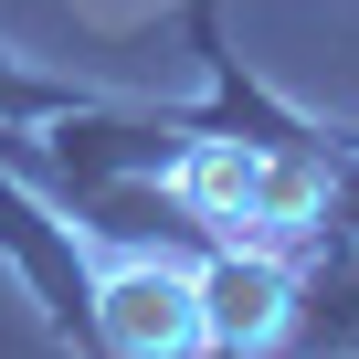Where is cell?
<instances>
[{
    "label": "cell",
    "mask_w": 359,
    "mask_h": 359,
    "mask_svg": "<svg viewBox=\"0 0 359 359\" xmlns=\"http://www.w3.org/2000/svg\"><path fill=\"white\" fill-rule=\"evenodd\" d=\"M201 327L212 359H264L296 327V254H254V243H212L201 254Z\"/></svg>",
    "instance_id": "cell-2"
},
{
    "label": "cell",
    "mask_w": 359,
    "mask_h": 359,
    "mask_svg": "<svg viewBox=\"0 0 359 359\" xmlns=\"http://www.w3.org/2000/svg\"><path fill=\"white\" fill-rule=\"evenodd\" d=\"M0 264L22 275V296L43 306V338L64 359H106V327H95V254H85V222L43 191V180H22L11 158H0Z\"/></svg>",
    "instance_id": "cell-1"
}]
</instances>
